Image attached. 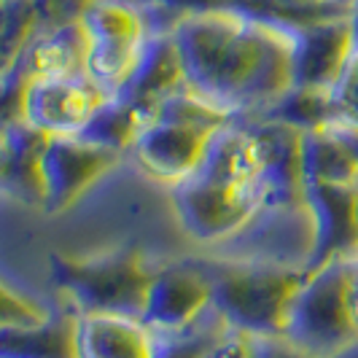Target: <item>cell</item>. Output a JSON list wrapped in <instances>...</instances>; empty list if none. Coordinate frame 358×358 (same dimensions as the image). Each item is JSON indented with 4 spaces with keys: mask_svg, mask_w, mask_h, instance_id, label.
<instances>
[{
    "mask_svg": "<svg viewBox=\"0 0 358 358\" xmlns=\"http://www.w3.org/2000/svg\"><path fill=\"white\" fill-rule=\"evenodd\" d=\"M180 229L199 245H221L251 224L262 210L259 180L251 186H224L192 173L170 186Z\"/></svg>",
    "mask_w": 358,
    "mask_h": 358,
    "instance_id": "277c9868",
    "label": "cell"
},
{
    "mask_svg": "<svg viewBox=\"0 0 358 358\" xmlns=\"http://www.w3.org/2000/svg\"><path fill=\"white\" fill-rule=\"evenodd\" d=\"M8 132L11 141V162L6 170V178L0 183V192L17 199L27 208L43 210V176H41V154L49 135L30 127L27 122H19Z\"/></svg>",
    "mask_w": 358,
    "mask_h": 358,
    "instance_id": "d6986e66",
    "label": "cell"
},
{
    "mask_svg": "<svg viewBox=\"0 0 358 358\" xmlns=\"http://www.w3.org/2000/svg\"><path fill=\"white\" fill-rule=\"evenodd\" d=\"M135 6H154L176 19L192 17V14H205V11H218V8H232L234 0H132Z\"/></svg>",
    "mask_w": 358,
    "mask_h": 358,
    "instance_id": "f1b7e54d",
    "label": "cell"
},
{
    "mask_svg": "<svg viewBox=\"0 0 358 358\" xmlns=\"http://www.w3.org/2000/svg\"><path fill=\"white\" fill-rule=\"evenodd\" d=\"M76 350L78 358H151L154 331L141 318L78 313Z\"/></svg>",
    "mask_w": 358,
    "mask_h": 358,
    "instance_id": "9a60e30c",
    "label": "cell"
},
{
    "mask_svg": "<svg viewBox=\"0 0 358 358\" xmlns=\"http://www.w3.org/2000/svg\"><path fill=\"white\" fill-rule=\"evenodd\" d=\"M49 269L54 286L76 305V313L141 318L157 267L148 264L141 248L122 245L92 256L52 253Z\"/></svg>",
    "mask_w": 358,
    "mask_h": 358,
    "instance_id": "7a4b0ae2",
    "label": "cell"
},
{
    "mask_svg": "<svg viewBox=\"0 0 358 358\" xmlns=\"http://www.w3.org/2000/svg\"><path fill=\"white\" fill-rule=\"evenodd\" d=\"M151 119H162V122H176V124L199 127V129H218L227 124L232 116L224 113L221 108H215L210 100H205L202 94L192 92L189 87L173 92L170 97H164L159 108L154 110Z\"/></svg>",
    "mask_w": 358,
    "mask_h": 358,
    "instance_id": "cb8c5ba5",
    "label": "cell"
},
{
    "mask_svg": "<svg viewBox=\"0 0 358 358\" xmlns=\"http://www.w3.org/2000/svg\"><path fill=\"white\" fill-rule=\"evenodd\" d=\"M210 358H310L296 345L280 337H262V334H243L227 329V334L215 342Z\"/></svg>",
    "mask_w": 358,
    "mask_h": 358,
    "instance_id": "d4e9b609",
    "label": "cell"
},
{
    "mask_svg": "<svg viewBox=\"0 0 358 358\" xmlns=\"http://www.w3.org/2000/svg\"><path fill=\"white\" fill-rule=\"evenodd\" d=\"M183 87H186V76L173 33H148L143 52L124 87L116 92V97H122L124 103L138 108L145 119H151L162 100Z\"/></svg>",
    "mask_w": 358,
    "mask_h": 358,
    "instance_id": "5bb4252c",
    "label": "cell"
},
{
    "mask_svg": "<svg viewBox=\"0 0 358 358\" xmlns=\"http://www.w3.org/2000/svg\"><path fill=\"white\" fill-rule=\"evenodd\" d=\"M356 49L350 14L294 30V87L331 92Z\"/></svg>",
    "mask_w": 358,
    "mask_h": 358,
    "instance_id": "7c38bea8",
    "label": "cell"
},
{
    "mask_svg": "<svg viewBox=\"0 0 358 358\" xmlns=\"http://www.w3.org/2000/svg\"><path fill=\"white\" fill-rule=\"evenodd\" d=\"M22 62L30 76H84L87 30L81 19L36 33L22 52Z\"/></svg>",
    "mask_w": 358,
    "mask_h": 358,
    "instance_id": "ac0fdd59",
    "label": "cell"
},
{
    "mask_svg": "<svg viewBox=\"0 0 358 358\" xmlns=\"http://www.w3.org/2000/svg\"><path fill=\"white\" fill-rule=\"evenodd\" d=\"M210 280V305L243 334L280 337L305 269L234 259H194Z\"/></svg>",
    "mask_w": 358,
    "mask_h": 358,
    "instance_id": "6da1fadb",
    "label": "cell"
},
{
    "mask_svg": "<svg viewBox=\"0 0 358 358\" xmlns=\"http://www.w3.org/2000/svg\"><path fill=\"white\" fill-rule=\"evenodd\" d=\"M78 313L57 310L43 321L0 329V358H78Z\"/></svg>",
    "mask_w": 358,
    "mask_h": 358,
    "instance_id": "e0dca14e",
    "label": "cell"
},
{
    "mask_svg": "<svg viewBox=\"0 0 358 358\" xmlns=\"http://www.w3.org/2000/svg\"><path fill=\"white\" fill-rule=\"evenodd\" d=\"M331 127L345 138V143L353 148V154H356V159H358V129L356 127H345V124H331Z\"/></svg>",
    "mask_w": 358,
    "mask_h": 358,
    "instance_id": "4dcf8cb0",
    "label": "cell"
},
{
    "mask_svg": "<svg viewBox=\"0 0 358 358\" xmlns=\"http://www.w3.org/2000/svg\"><path fill=\"white\" fill-rule=\"evenodd\" d=\"M331 110H334L331 124H345L358 129V49H353L340 81L331 90Z\"/></svg>",
    "mask_w": 358,
    "mask_h": 358,
    "instance_id": "4316f807",
    "label": "cell"
},
{
    "mask_svg": "<svg viewBox=\"0 0 358 358\" xmlns=\"http://www.w3.org/2000/svg\"><path fill=\"white\" fill-rule=\"evenodd\" d=\"M49 310L30 302L27 296H22L17 291L0 283V329L6 326H22V323H36L43 321Z\"/></svg>",
    "mask_w": 358,
    "mask_h": 358,
    "instance_id": "83f0119b",
    "label": "cell"
},
{
    "mask_svg": "<svg viewBox=\"0 0 358 358\" xmlns=\"http://www.w3.org/2000/svg\"><path fill=\"white\" fill-rule=\"evenodd\" d=\"M11 3H24V0H0V6H11Z\"/></svg>",
    "mask_w": 358,
    "mask_h": 358,
    "instance_id": "836d02e7",
    "label": "cell"
},
{
    "mask_svg": "<svg viewBox=\"0 0 358 358\" xmlns=\"http://www.w3.org/2000/svg\"><path fill=\"white\" fill-rule=\"evenodd\" d=\"M283 337L310 358H342L358 345L350 264L331 262L305 272L288 307Z\"/></svg>",
    "mask_w": 358,
    "mask_h": 358,
    "instance_id": "3957f363",
    "label": "cell"
},
{
    "mask_svg": "<svg viewBox=\"0 0 358 358\" xmlns=\"http://www.w3.org/2000/svg\"><path fill=\"white\" fill-rule=\"evenodd\" d=\"M302 170L305 183L358 186V159L334 127L302 132Z\"/></svg>",
    "mask_w": 358,
    "mask_h": 358,
    "instance_id": "ffe728a7",
    "label": "cell"
},
{
    "mask_svg": "<svg viewBox=\"0 0 358 358\" xmlns=\"http://www.w3.org/2000/svg\"><path fill=\"white\" fill-rule=\"evenodd\" d=\"M251 132L259 154V192L262 208L299 210L305 208V170H302V132L278 122L234 119Z\"/></svg>",
    "mask_w": 358,
    "mask_h": 358,
    "instance_id": "52a82bcc",
    "label": "cell"
},
{
    "mask_svg": "<svg viewBox=\"0 0 358 358\" xmlns=\"http://www.w3.org/2000/svg\"><path fill=\"white\" fill-rule=\"evenodd\" d=\"M213 132L215 129L148 119L132 143V154L148 178L176 186L199 167Z\"/></svg>",
    "mask_w": 358,
    "mask_h": 358,
    "instance_id": "4fadbf2b",
    "label": "cell"
},
{
    "mask_svg": "<svg viewBox=\"0 0 358 358\" xmlns=\"http://www.w3.org/2000/svg\"><path fill=\"white\" fill-rule=\"evenodd\" d=\"M8 162H11V141H8V132H0V183L6 178Z\"/></svg>",
    "mask_w": 358,
    "mask_h": 358,
    "instance_id": "f546056e",
    "label": "cell"
},
{
    "mask_svg": "<svg viewBox=\"0 0 358 358\" xmlns=\"http://www.w3.org/2000/svg\"><path fill=\"white\" fill-rule=\"evenodd\" d=\"M224 318L208 307L197 321L180 331H154V353L151 358H210L215 342L227 334Z\"/></svg>",
    "mask_w": 358,
    "mask_h": 358,
    "instance_id": "603a6c76",
    "label": "cell"
},
{
    "mask_svg": "<svg viewBox=\"0 0 358 358\" xmlns=\"http://www.w3.org/2000/svg\"><path fill=\"white\" fill-rule=\"evenodd\" d=\"M305 208L313 227L305 272L331 262L353 264L358 259V186L307 183Z\"/></svg>",
    "mask_w": 358,
    "mask_h": 358,
    "instance_id": "ba28073f",
    "label": "cell"
},
{
    "mask_svg": "<svg viewBox=\"0 0 358 358\" xmlns=\"http://www.w3.org/2000/svg\"><path fill=\"white\" fill-rule=\"evenodd\" d=\"M119 154L81 141L78 135H54L41 154L43 176V213L71 210L100 178L119 164Z\"/></svg>",
    "mask_w": 358,
    "mask_h": 358,
    "instance_id": "8992f818",
    "label": "cell"
},
{
    "mask_svg": "<svg viewBox=\"0 0 358 358\" xmlns=\"http://www.w3.org/2000/svg\"><path fill=\"white\" fill-rule=\"evenodd\" d=\"M243 14L234 8H218L205 14L183 17L173 27V41L180 54L186 87L208 100L221 57L243 24Z\"/></svg>",
    "mask_w": 358,
    "mask_h": 358,
    "instance_id": "8fae6325",
    "label": "cell"
},
{
    "mask_svg": "<svg viewBox=\"0 0 358 358\" xmlns=\"http://www.w3.org/2000/svg\"><path fill=\"white\" fill-rule=\"evenodd\" d=\"M350 302H353V313L358 321V259L350 264Z\"/></svg>",
    "mask_w": 358,
    "mask_h": 358,
    "instance_id": "1f68e13d",
    "label": "cell"
},
{
    "mask_svg": "<svg viewBox=\"0 0 358 358\" xmlns=\"http://www.w3.org/2000/svg\"><path fill=\"white\" fill-rule=\"evenodd\" d=\"M145 122L148 119L138 108H132L122 97L110 94L92 113L90 122L81 127L78 138L87 141V143L100 145V148H108V151L122 157L127 151H132V143H135V138L143 129Z\"/></svg>",
    "mask_w": 358,
    "mask_h": 358,
    "instance_id": "44dd1931",
    "label": "cell"
},
{
    "mask_svg": "<svg viewBox=\"0 0 358 358\" xmlns=\"http://www.w3.org/2000/svg\"><path fill=\"white\" fill-rule=\"evenodd\" d=\"M81 24L87 30V76L100 90L116 94L148 38L143 14L132 0H94Z\"/></svg>",
    "mask_w": 358,
    "mask_h": 358,
    "instance_id": "5b68a950",
    "label": "cell"
},
{
    "mask_svg": "<svg viewBox=\"0 0 358 358\" xmlns=\"http://www.w3.org/2000/svg\"><path fill=\"white\" fill-rule=\"evenodd\" d=\"M210 307V280L197 262L154 269L141 321L151 331H180Z\"/></svg>",
    "mask_w": 358,
    "mask_h": 358,
    "instance_id": "30bf717a",
    "label": "cell"
},
{
    "mask_svg": "<svg viewBox=\"0 0 358 358\" xmlns=\"http://www.w3.org/2000/svg\"><path fill=\"white\" fill-rule=\"evenodd\" d=\"M197 176L224 186H251L259 180V154L251 132L240 122L229 119L210 135Z\"/></svg>",
    "mask_w": 358,
    "mask_h": 358,
    "instance_id": "2e32d148",
    "label": "cell"
},
{
    "mask_svg": "<svg viewBox=\"0 0 358 358\" xmlns=\"http://www.w3.org/2000/svg\"><path fill=\"white\" fill-rule=\"evenodd\" d=\"M30 78L33 76L24 68L22 54L8 71L0 73V132L24 122V92Z\"/></svg>",
    "mask_w": 358,
    "mask_h": 358,
    "instance_id": "484cf974",
    "label": "cell"
},
{
    "mask_svg": "<svg viewBox=\"0 0 358 358\" xmlns=\"http://www.w3.org/2000/svg\"><path fill=\"white\" fill-rule=\"evenodd\" d=\"M110 97L90 76H33L24 92V122L43 135H78Z\"/></svg>",
    "mask_w": 358,
    "mask_h": 358,
    "instance_id": "9c48e42d",
    "label": "cell"
},
{
    "mask_svg": "<svg viewBox=\"0 0 358 358\" xmlns=\"http://www.w3.org/2000/svg\"><path fill=\"white\" fill-rule=\"evenodd\" d=\"M350 27H353V41H356L358 49V0L353 3V11H350Z\"/></svg>",
    "mask_w": 358,
    "mask_h": 358,
    "instance_id": "d6a6232c",
    "label": "cell"
},
{
    "mask_svg": "<svg viewBox=\"0 0 358 358\" xmlns=\"http://www.w3.org/2000/svg\"><path fill=\"white\" fill-rule=\"evenodd\" d=\"M245 119H259V122H278L288 124L299 132L321 129L334 122L331 110V92L326 90H307V87H291L286 94H280L272 106L264 110L245 116Z\"/></svg>",
    "mask_w": 358,
    "mask_h": 358,
    "instance_id": "7402d4cb",
    "label": "cell"
}]
</instances>
